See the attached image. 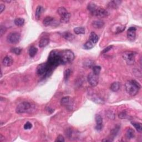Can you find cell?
Listing matches in <instances>:
<instances>
[{
    "mask_svg": "<svg viewBox=\"0 0 142 142\" xmlns=\"http://www.w3.org/2000/svg\"><path fill=\"white\" fill-rule=\"evenodd\" d=\"M125 87L127 92L129 95L134 96L138 93L139 89L141 88V85L137 81L131 80L126 82Z\"/></svg>",
    "mask_w": 142,
    "mask_h": 142,
    "instance_id": "1",
    "label": "cell"
},
{
    "mask_svg": "<svg viewBox=\"0 0 142 142\" xmlns=\"http://www.w3.org/2000/svg\"><path fill=\"white\" fill-rule=\"evenodd\" d=\"M62 64L70 63L74 60V54L73 52L69 49H64L59 51Z\"/></svg>",
    "mask_w": 142,
    "mask_h": 142,
    "instance_id": "2",
    "label": "cell"
},
{
    "mask_svg": "<svg viewBox=\"0 0 142 142\" xmlns=\"http://www.w3.org/2000/svg\"><path fill=\"white\" fill-rule=\"evenodd\" d=\"M34 106L28 102H22L17 106L16 111L18 114L31 113Z\"/></svg>",
    "mask_w": 142,
    "mask_h": 142,
    "instance_id": "3",
    "label": "cell"
},
{
    "mask_svg": "<svg viewBox=\"0 0 142 142\" xmlns=\"http://www.w3.org/2000/svg\"><path fill=\"white\" fill-rule=\"evenodd\" d=\"M52 70L49 69L47 63L39 64L37 66L36 69V73L39 76L46 75L48 76L52 73Z\"/></svg>",
    "mask_w": 142,
    "mask_h": 142,
    "instance_id": "4",
    "label": "cell"
},
{
    "mask_svg": "<svg viewBox=\"0 0 142 142\" xmlns=\"http://www.w3.org/2000/svg\"><path fill=\"white\" fill-rule=\"evenodd\" d=\"M137 53L133 51H126L122 54L123 59L129 65H133L135 62V58Z\"/></svg>",
    "mask_w": 142,
    "mask_h": 142,
    "instance_id": "5",
    "label": "cell"
},
{
    "mask_svg": "<svg viewBox=\"0 0 142 142\" xmlns=\"http://www.w3.org/2000/svg\"><path fill=\"white\" fill-rule=\"evenodd\" d=\"M21 34L17 32H13L9 33L7 37V40L9 43L12 44L18 43L21 40Z\"/></svg>",
    "mask_w": 142,
    "mask_h": 142,
    "instance_id": "6",
    "label": "cell"
},
{
    "mask_svg": "<svg viewBox=\"0 0 142 142\" xmlns=\"http://www.w3.org/2000/svg\"><path fill=\"white\" fill-rule=\"evenodd\" d=\"M91 14L92 15H94L95 16L105 17L109 15V12L107 11L106 9L97 6V8L95 9V10L92 12Z\"/></svg>",
    "mask_w": 142,
    "mask_h": 142,
    "instance_id": "7",
    "label": "cell"
},
{
    "mask_svg": "<svg viewBox=\"0 0 142 142\" xmlns=\"http://www.w3.org/2000/svg\"><path fill=\"white\" fill-rule=\"evenodd\" d=\"M73 101L69 97H65L62 98L61 104L62 106L66 107L69 110H72L73 108Z\"/></svg>",
    "mask_w": 142,
    "mask_h": 142,
    "instance_id": "8",
    "label": "cell"
},
{
    "mask_svg": "<svg viewBox=\"0 0 142 142\" xmlns=\"http://www.w3.org/2000/svg\"><path fill=\"white\" fill-rule=\"evenodd\" d=\"M87 79L89 84L92 87L96 86L98 83V76L94 74L93 72L88 74Z\"/></svg>",
    "mask_w": 142,
    "mask_h": 142,
    "instance_id": "9",
    "label": "cell"
},
{
    "mask_svg": "<svg viewBox=\"0 0 142 142\" xmlns=\"http://www.w3.org/2000/svg\"><path fill=\"white\" fill-rule=\"evenodd\" d=\"M137 28L135 27H131L127 31V37L129 41H134L136 38Z\"/></svg>",
    "mask_w": 142,
    "mask_h": 142,
    "instance_id": "10",
    "label": "cell"
},
{
    "mask_svg": "<svg viewBox=\"0 0 142 142\" xmlns=\"http://www.w3.org/2000/svg\"><path fill=\"white\" fill-rule=\"evenodd\" d=\"M95 120L96 122V130L101 131L103 128V118L99 114H96L95 116Z\"/></svg>",
    "mask_w": 142,
    "mask_h": 142,
    "instance_id": "11",
    "label": "cell"
},
{
    "mask_svg": "<svg viewBox=\"0 0 142 142\" xmlns=\"http://www.w3.org/2000/svg\"><path fill=\"white\" fill-rule=\"evenodd\" d=\"M56 23V21L54 20L53 17L51 16H47L43 19V24L45 26H52L53 25V23Z\"/></svg>",
    "mask_w": 142,
    "mask_h": 142,
    "instance_id": "12",
    "label": "cell"
},
{
    "mask_svg": "<svg viewBox=\"0 0 142 142\" xmlns=\"http://www.w3.org/2000/svg\"><path fill=\"white\" fill-rule=\"evenodd\" d=\"M2 63L4 66L9 67L13 63V59H12V57L7 56L5 57H4L3 60H2Z\"/></svg>",
    "mask_w": 142,
    "mask_h": 142,
    "instance_id": "13",
    "label": "cell"
},
{
    "mask_svg": "<svg viewBox=\"0 0 142 142\" xmlns=\"http://www.w3.org/2000/svg\"><path fill=\"white\" fill-rule=\"evenodd\" d=\"M126 136L127 139H133L135 137L136 134H135V131H134V129H133L131 128H129L128 129H127V130L126 131Z\"/></svg>",
    "mask_w": 142,
    "mask_h": 142,
    "instance_id": "14",
    "label": "cell"
},
{
    "mask_svg": "<svg viewBox=\"0 0 142 142\" xmlns=\"http://www.w3.org/2000/svg\"><path fill=\"white\" fill-rule=\"evenodd\" d=\"M71 16V13H69V12H67V13L64 14L61 16L60 22L63 23H68L69 21V19H70Z\"/></svg>",
    "mask_w": 142,
    "mask_h": 142,
    "instance_id": "15",
    "label": "cell"
},
{
    "mask_svg": "<svg viewBox=\"0 0 142 142\" xmlns=\"http://www.w3.org/2000/svg\"><path fill=\"white\" fill-rule=\"evenodd\" d=\"M89 40L92 42H93L94 44H96L98 42L99 40V37L96 33L92 32L91 33L90 35H89Z\"/></svg>",
    "mask_w": 142,
    "mask_h": 142,
    "instance_id": "16",
    "label": "cell"
},
{
    "mask_svg": "<svg viewBox=\"0 0 142 142\" xmlns=\"http://www.w3.org/2000/svg\"><path fill=\"white\" fill-rule=\"evenodd\" d=\"M49 43V39L46 37H43L41 39L40 41L39 42V47L40 48H43L47 46Z\"/></svg>",
    "mask_w": 142,
    "mask_h": 142,
    "instance_id": "17",
    "label": "cell"
},
{
    "mask_svg": "<svg viewBox=\"0 0 142 142\" xmlns=\"http://www.w3.org/2000/svg\"><path fill=\"white\" fill-rule=\"evenodd\" d=\"M92 25L96 28H101L104 26V23L101 20H96L93 22Z\"/></svg>",
    "mask_w": 142,
    "mask_h": 142,
    "instance_id": "18",
    "label": "cell"
},
{
    "mask_svg": "<svg viewBox=\"0 0 142 142\" xmlns=\"http://www.w3.org/2000/svg\"><path fill=\"white\" fill-rule=\"evenodd\" d=\"M62 36L64 37V38L68 41H72L74 38V36L71 33L69 32H65L62 33Z\"/></svg>",
    "mask_w": 142,
    "mask_h": 142,
    "instance_id": "19",
    "label": "cell"
},
{
    "mask_svg": "<svg viewBox=\"0 0 142 142\" xmlns=\"http://www.w3.org/2000/svg\"><path fill=\"white\" fill-rule=\"evenodd\" d=\"M119 88H120V83L119 82H115L111 84L110 87V89L112 91L116 92L119 91Z\"/></svg>",
    "mask_w": 142,
    "mask_h": 142,
    "instance_id": "20",
    "label": "cell"
},
{
    "mask_svg": "<svg viewBox=\"0 0 142 142\" xmlns=\"http://www.w3.org/2000/svg\"><path fill=\"white\" fill-rule=\"evenodd\" d=\"M38 52V49L34 46H31L29 49V54L31 57H34Z\"/></svg>",
    "mask_w": 142,
    "mask_h": 142,
    "instance_id": "21",
    "label": "cell"
},
{
    "mask_svg": "<svg viewBox=\"0 0 142 142\" xmlns=\"http://www.w3.org/2000/svg\"><path fill=\"white\" fill-rule=\"evenodd\" d=\"M24 19L22 18H17L14 21V23L17 26L21 27L23 26L24 24Z\"/></svg>",
    "mask_w": 142,
    "mask_h": 142,
    "instance_id": "22",
    "label": "cell"
},
{
    "mask_svg": "<svg viewBox=\"0 0 142 142\" xmlns=\"http://www.w3.org/2000/svg\"><path fill=\"white\" fill-rule=\"evenodd\" d=\"M42 11H43V7L41 6H38L37 7L36 10V13H35V17L37 19H39L40 18L41 16V14Z\"/></svg>",
    "mask_w": 142,
    "mask_h": 142,
    "instance_id": "23",
    "label": "cell"
},
{
    "mask_svg": "<svg viewBox=\"0 0 142 142\" xmlns=\"http://www.w3.org/2000/svg\"><path fill=\"white\" fill-rule=\"evenodd\" d=\"M132 125H133L134 128L136 129V130L138 131L139 133H142V126L141 123H138V122H132Z\"/></svg>",
    "mask_w": 142,
    "mask_h": 142,
    "instance_id": "24",
    "label": "cell"
},
{
    "mask_svg": "<svg viewBox=\"0 0 142 142\" xmlns=\"http://www.w3.org/2000/svg\"><path fill=\"white\" fill-rule=\"evenodd\" d=\"M121 2L119 1H111L108 4V6L110 8H117L118 6H119V4H120Z\"/></svg>",
    "mask_w": 142,
    "mask_h": 142,
    "instance_id": "25",
    "label": "cell"
},
{
    "mask_svg": "<svg viewBox=\"0 0 142 142\" xmlns=\"http://www.w3.org/2000/svg\"><path fill=\"white\" fill-rule=\"evenodd\" d=\"M74 33L77 34H81L85 33V29L83 27H78L74 28Z\"/></svg>",
    "mask_w": 142,
    "mask_h": 142,
    "instance_id": "26",
    "label": "cell"
},
{
    "mask_svg": "<svg viewBox=\"0 0 142 142\" xmlns=\"http://www.w3.org/2000/svg\"><path fill=\"white\" fill-rule=\"evenodd\" d=\"M93 69V73L97 76H99L101 71V67L99 66H93L92 67Z\"/></svg>",
    "mask_w": 142,
    "mask_h": 142,
    "instance_id": "27",
    "label": "cell"
},
{
    "mask_svg": "<svg viewBox=\"0 0 142 142\" xmlns=\"http://www.w3.org/2000/svg\"><path fill=\"white\" fill-rule=\"evenodd\" d=\"M94 44H94L93 42H92L90 41H88L84 44L83 47L86 49H91L92 48H93V47L94 46Z\"/></svg>",
    "mask_w": 142,
    "mask_h": 142,
    "instance_id": "28",
    "label": "cell"
},
{
    "mask_svg": "<svg viewBox=\"0 0 142 142\" xmlns=\"http://www.w3.org/2000/svg\"><path fill=\"white\" fill-rule=\"evenodd\" d=\"M57 12H58V13L59 14V15H60V16H62L63 14H65L68 12L67 9L66 8H64V7H59V8H58V10H57Z\"/></svg>",
    "mask_w": 142,
    "mask_h": 142,
    "instance_id": "29",
    "label": "cell"
},
{
    "mask_svg": "<svg viewBox=\"0 0 142 142\" xmlns=\"http://www.w3.org/2000/svg\"><path fill=\"white\" fill-rule=\"evenodd\" d=\"M22 51V49L21 48H19V47H16V48H13L11 49V51L12 52H13V53L17 54V55H19L21 53Z\"/></svg>",
    "mask_w": 142,
    "mask_h": 142,
    "instance_id": "30",
    "label": "cell"
},
{
    "mask_svg": "<svg viewBox=\"0 0 142 142\" xmlns=\"http://www.w3.org/2000/svg\"><path fill=\"white\" fill-rule=\"evenodd\" d=\"M71 69H67V70H66L65 72H64V79H65L66 81H67L68 78H69V77L71 76Z\"/></svg>",
    "mask_w": 142,
    "mask_h": 142,
    "instance_id": "31",
    "label": "cell"
},
{
    "mask_svg": "<svg viewBox=\"0 0 142 142\" xmlns=\"http://www.w3.org/2000/svg\"><path fill=\"white\" fill-rule=\"evenodd\" d=\"M125 28H126V26H121V25H120L119 26H118L117 27V28L115 30V33H121V32H123L124 29H125Z\"/></svg>",
    "mask_w": 142,
    "mask_h": 142,
    "instance_id": "32",
    "label": "cell"
},
{
    "mask_svg": "<svg viewBox=\"0 0 142 142\" xmlns=\"http://www.w3.org/2000/svg\"><path fill=\"white\" fill-rule=\"evenodd\" d=\"M7 30L6 27L4 26L1 25L0 27V33H1V36H2L3 35V34L5 33V32Z\"/></svg>",
    "mask_w": 142,
    "mask_h": 142,
    "instance_id": "33",
    "label": "cell"
},
{
    "mask_svg": "<svg viewBox=\"0 0 142 142\" xmlns=\"http://www.w3.org/2000/svg\"><path fill=\"white\" fill-rule=\"evenodd\" d=\"M23 127H24V129H26V130H27V129H30L32 128V124L30 123V122H27V123H26L25 124H24Z\"/></svg>",
    "mask_w": 142,
    "mask_h": 142,
    "instance_id": "34",
    "label": "cell"
},
{
    "mask_svg": "<svg viewBox=\"0 0 142 142\" xmlns=\"http://www.w3.org/2000/svg\"><path fill=\"white\" fill-rule=\"evenodd\" d=\"M84 66L87 67H93V61L91 60H88L87 62H84Z\"/></svg>",
    "mask_w": 142,
    "mask_h": 142,
    "instance_id": "35",
    "label": "cell"
},
{
    "mask_svg": "<svg viewBox=\"0 0 142 142\" xmlns=\"http://www.w3.org/2000/svg\"><path fill=\"white\" fill-rule=\"evenodd\" d=\"M113 48V46H108L107 47H106V48H104L103 51L102 52V53H107V52H108V51H109L110 50H111V49Z\"/></svg>",
    "mask_w": 142,
    "mask_h": 142,
    "instance_id": "36",
    "label": "cell"
},
{
    "mask_svg": "<svg viewBox=\"0 0 142 142\" xmlns=\"http://www.w3.org/2000/svg\"><path fill=\"white\" fill-rule=\"evenodd\" d=\"M55 142H64V137L61 136L59 135L57 137L56 140L55 141Z\"/></svg>",
    "mask_w": 142,
    "mask_h": 142,
    "instance_id": "37",
    "label": "cell"
},
{
    "mask_svg": "<svg viewBox=\"0 0 142 142\" xmlns=\"http://www.w3.org/2000/svg\"><path fill=\"white\" fill-rule=\"evenodd\" d=\"M127 114L126 112H121V113L119 114V117L121 119H124V118H126L127 117Z\"/></svg>",
    "mask_w": 142,
    "mask_h": 142,
    "instance_id": "38",
    "label": "cell"
},
{
    "mask_svg": "<svg viewBox=\"0 0 142 142\" xmlns=\"http://www.w3.org/2000/svg\"><path fill=\"white\" fill-rule=\"evenodd\" d=\"M4 9H5V6L3 4H0V13H1L4 10Z\"/></svg>",
    "mask_w": 142,
    "mask_h": 142,
    "instance_id": "39",
    "label": "cell"
},
{
    "mask_svg": "<svg viewBox=\"0 0 142 142\" xmlns=\"http://www.w3.org/2000/svg\"><path fill=\"white\" fill-rule=\"evenodd\" d=\"M3 139H4V137L2 136V134H1V135H0V141L2 142L3 141Z\"/></svg>",
    "mask_w": 142,
    "mask_h": 142,
    "instance_id": "40",
    "label": "cell"
}]
</instances>
